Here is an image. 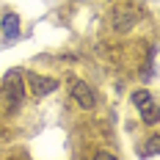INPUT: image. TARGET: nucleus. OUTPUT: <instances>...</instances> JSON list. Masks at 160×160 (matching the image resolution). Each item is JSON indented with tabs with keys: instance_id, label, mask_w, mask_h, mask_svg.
<instances>
[{
	"instance_id": "f257e3e1",
	"label": "nucleus",
	"mask_w": 160,
	"mask_h": 160,
	"mask_svg": "<svg viewBox=\"0 0 160 160\" xmlns=\"http://www.w3.org/2000/svg\"><path fill=\"white\" fill-rule=\"evenodd\" d=\"M25 83H28V88H31V97H36V99H42V97L52 94V91L58 88V80L44 78V75H39V72L25 75Z\"/></svg>"
},
{
	"instance_id": "f03ea898",
	"label": "nucleus",
	"mask_w": 160,
	"mask_h": 160,
	"mask_svg": "<svg viewBox=\"0 0 160 160\" xmlns=\"http://www.w3.org/2000/svg\"><path fill=\"white\" fill-rule=\"evenodd\" d=\"M132 102L141 111V119H144L146 124H158V102H155V97L149 94V91H135Z\"/></svg>"
},
{
	"instance_id": "7ed1b4c3",
	"label": "nucleus",
	"mask_w": 160,
	"mask_h": 160,
	"mask_svg": "<svg viewBox=\"0 0 160 160\" xmlns=\"http://www.w3.org/2000/svg\"><path fill=\"white\" fill-rule=\"evenodd\" d=\"M72 97H75V102H78L83 111L97 108V94H94V88H91L88 83H83V80H75V83H72Z\"/></svg>"
},
{
	"instance_id": "20e7f679",
	"label": "nucleus",
	"mask_w": 160,
	"mask_h": 160,
	"mask_svg": "<svg viewBox=\"0 0 160 160\" xmlns=\"http://www.w3.org/2000/svg\"><path fill=\"white\" fill-rule=\"evenodd\" d=\"M3 86H6V94L11 97V102L19 105L22 97H25V91H22V72H19V69H11V72L6 75V80H3Z\"/></svg>"
},
{
	"instance_id": "39448f33",
	"label": "nucleus",
	"mask_w": 160,
	"mask_h": 160,
	"mask_svg": "<svg viewBox=\"0 0 160 160\" xmlns=\"http://www.w3.org/2000/svg\"><path fill=\"white\" fill-rule=\"evenodd\" d=\"M3 36H6V39H17V36H19V17L17 14H6L3 17Z\"/></svg>"
},
{
	"instance_id": "423d86ee",
	"label": "nucleus",
	"mask_w": 160,
	"mask_h": 160,
	"mask_svg": "<svg viewBox=\"0 0 160 160\" xmlns=\"http://www.w3.org/2000/svg\"><path fill=\"white\" fill-rule=\"evenodd\" d=\"M135 19H138V14L132 11V14H113V25H116V31H127V28H132L135 25Z\"/></svg>"
},
{
	"instance_id": "0eeeda50",
	"label": "nucleus",
	"mask_w": 160,
	"mask_h": 160,
	"mask_svg": "<svg viewBox=\"0 0 160 160\" xmlns=\"http://www.w3.org/2000/svg\"><path fill=\"white\" fill-rule=\"evenodd\" d=\"M158 141H160V138H152V144H149V149H146V155H158Z\"/></svg>"
}]
</instances>
